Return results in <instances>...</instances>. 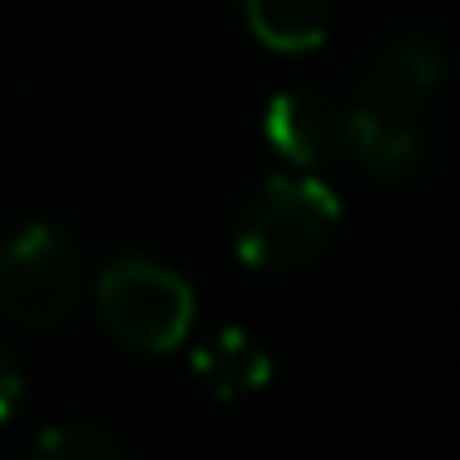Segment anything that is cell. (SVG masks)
Wrapping results in <instances>:
<instances>
[{
  "label": "cell",
  "mask_w": 460,
  "mask_h": 460,
  "mask_svg": "<svg viewBox=\"0 0 460 460\" xmlns=\"http://www.w3.org/2000/svg\"><path fill=\"white\" fill-rule=\"evenodd\" d=\"M440 45L406 35L361 70L347 104V154L376 179H406L426 154V110L440 90Z\"/></svg>",
  "instance_id": "obj_1"
},
{
  "label": "cell",
  "mask_w": 460,
  "mask_h": 460,
  "mask_svg": "<svg viewBox=\"0 0 460 460\" xmlns=\"http://www.w3.org/2000/svg\"><path fill=\"white\" fill-rule=\"evenodd\" d=\"M341 223V199L312 173H278L238 213L233 248L252 272H292L312 262Z\"/></svg>",
  "instance_id": "obj_2"
},
{
  "label": "cell",
  "mask_w": 460,
  "mask_h": 460,
  "mask_svg": "<svg viewBox=\"0 0 460 460\" xmlns=\"http://www.w3.org/2000/svg\"><path fill=\"white\" fill-rule=\"evenodd\" d=\"M94 307L100 322L119 347L164 357L173 351L193 327V288L183 272L164 268L154 258H114L94 282Z\"/></svg>",
  "instance_id": "obj_3"
},
{
  "label": "cell",
  "mask_w": 460,
  "mask_h": 460,
  "mask_svg": "<svg viewBox=\"0 0 460 460\" xmlns=\"http://www.w3.org/2000/svg\"><path fill=\"white\" fill-rule=\"evenodd\" d=\"M84 292L80 248L50 223L11 233L0 243V317L21 327H55Z\"/></svg>",
  "instance_id": "obj_4"
},
{
  "label": "cell",
  "mask_w": 460,
  "mask_h": 460,
  "mask_svg": "<svg viewBox=\"0 0 460 460\" xmlns=\"http://www.w3.org/2000/svg\"><path fill=\"white\" fill-rule=\"evenodd\" d=\"M262 134L268 144L297 169H317V164L347 154V104L332 100L327 90H282L262 114Z\"/></svg>",
  "instance_id": "obj_5"
},
{
  "label": "cell",
  "mask_w": 460,
  "mask_h": 460,
  "mask_svg": "<svg viewBox=\"0 0 460 460\" xmlns=\"http://www.w3.org/2000/svg\"><path fill=\"white\" fill-rule=\"evenodd\" d=\"M193 376H199L218 401H243V396L268 386L272 361L243 327H218L199 351H193Z\"/></svg>",
  "instance_id": "obj_6"
},
{
  "label": "cell",
  "mask_w": 460,
  "mask_h": 460,
  "mask_svg": "<svg viewBox=\"0 0 460 460\" xmlns=\"http://www.w3.org/2000/svg\"><path fill=\"white\" fill-rule=\"evenodd\" d=\"M252 40L282 55H307L332 31V0H243Z\"/></svg>",
  "instance_id": "obj_7"
},
{
  "label": "cell",
  "mask_w": 460,
  "mask_h": 460,
  "mask_svg": "<svg viewBox=\"0 0 460 460\" xmlns=\"http://www.w3.org/2000/svg\"><path fill=\"white\" fill-rule=\"evenodd\" d=\"M31 460H124V450L100 426H50L31 446Z\"/></svg>",
  "instance_id": "obj_8"
},
{
  "label": "cell",
  "mask_w": 460,
  "mask_h": 460,
  "mask_svg": "<svg viewBox=\"0 0 460 460\" xmlns=\"http://www.w3.org/2000/svg\"><path fill=\"white\" fill-rule=\"evenodd\" d=\"M21 396H25V376H21V367H15L11 351L0 347V420H11V416H15Z\"/></svg>",
  "instance_id": "obj_9"
}]
</instances>
